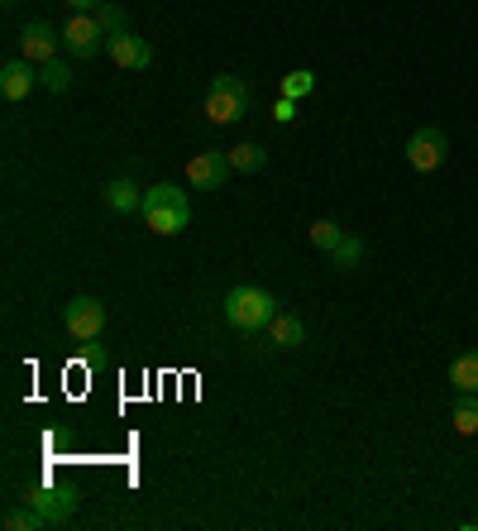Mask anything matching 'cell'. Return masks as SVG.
Masks as SVG:
<instances>
[{"label": "cell", "instance_id": "1", "mask_svg": "<svg viewBox=\"0 0 478 531\" xmlns=\"http://www.w3.org/2000/svg\"><path fill=\"white\" fill-rule=\"evenodd\" d=\"M220 316H225V326L239 335H259L268 331V321L278 316V297L268 288H254V283H239V288L225 292V302H220Z\"/></svg>", "mask_w": 478, "mask_h": 531}, {"label": "cell", "instance_id": "2", "mask_svg": "<svg viewBox=\"0 0 478 531\" xmlns=\"http://www.w3.org/2000/svg\"><path fill=\"white\" fill-rule=\"evenodd\" d=\"M249 101H254L249 82L235 77V72H220V77H211V87H206V120L211 125H239L249 115Z\"/></svg>", "mask_w": 478, "mask_h": 531}, {"label": "cell", "instance_id": "3", "mask_svg": "<svg viewBox=\"0 0 478 531\" xmlns=\"http://www.w3.org/2000/svg\"><path fill=\"white\" fill-rule=\"evenodd\" d=\"M63 326H67V335L82 340V345L101 340V335H106V302H96V297H72L63 307Z\"/></svg>", "mask_w": 478, "mask_h": 531}, {"label": "cell", "instance_id": "4", "mask_svg": "<svg viewBox=\"0 0 478 531\" xmlns=\"http://www.w3.org/2000/svg\"><path fill=\"white\" fill-rule=\"evenodd\" d=\"M106 39L110 34L101 29V20H96V15H82V10L63 24V53L67 58H96V53L106 48Z\"/></svg>", "mask_w": 478, "mask_h": 531}, {"label": "cell", "instance_id": "5", "mask_svg": "<svg viewBox=\"0 0 478 531\" xmlns=\"http://www.w3.org/2000/svg\"><path fill=\"white\" fill-rule=\"evenodd\" d=\"M445 154H450V139H445L440 125H421V130H412V139H407L412 173H435V168L445 163Z\"/></svg>", "mask_w": 478, "mask_h": 531}, {"label": "cell", "instance_id": "6", "mask_svg": "<svg viewBox=\"0 0 478 531\" xmlns=\"http://www.w3.org/2000/svg\"><path fill=\"white\" fill-rule=\"evenodd\" d=\"M230 173H235L230 149H201V154H192V163H187V182L201 187V192H220Z\"/></svg>", "mask_w": 478, "mask_h": 531}, {"label": "cell", "instance_id": "7", "mask_svg": "<svg viewBox=\"0 0 478 531\" xmlns=\"http://www.w3.org/2000/svg\"><path fill=\"white\" fill-rule=\"evenodd\" d=\"M20 53L34 67H44L48 58H58V53H63V29H53V24H44V20H29L20 29Z\"/></svg>", "mask_w": 478, "mask_h": 531}, {"label": "cell", "instance_id": "8", "mask_svg": "<svg viewBox=\"0 0 478 531\" xmlns=\"http://www.w3.org/2000/svg\"><path fill=\"white\" fill-rule=\"evenodd\" d=\"M106 53H110V63L125 67V72H144V67L153 63V44H149V39H139L134 29H125V34H110Z\"/></svg>", "mask_w": 478, "mask_h": 531}, {"label": "cell", "instance_id": "9", "mask_svg": "<svg viewBox=\"0 0 478 531\" xmlns=\"http://www.w3.org/2000/svg\"><path fill=\"white\" fill-rule=\"evenodd\" d=\"M24 503H34V508H39L48 522L58 527V522H67V517L77 512V493H72V488H44V484H34V488H24Z\"/></svg>", "mask_w": 478, "mask_h": 531}, {"label": "cell", "instance_id": "10", "mask_svg": "<svg viewBox=\"0 0 478 531\" xmlns=\"http://www.w3.org/2000/svg\"><path fill=\"white\" fill-rule=\"evenodd\" d=\"M34 87H39V67L29 63V58H10V63L0 67V96L5 101H24Z\"/></svg>", "mask_w": 478, "mask_h": 531}, {"label": "cell", "instance_id": "11", "mask_svg": "<svg viewBox=\"0 0 478 531\" xmlns=\"http://www.w3.org/2000/svg\"><path fill=\"white\" fill-rule=\"evenodd\" d=\"M268 350H297L306 340V326H302V316H292V311H278L273 321H268Z\"/></svg>", "mask_w": 478, "mask_h": 531}, {"label": "cell", "instance_id": "12", "mask_svg": "<svg viewBox=\"0 0 478 531\" xmlns=\"http://www.w3.org/2000/svg\"><path fill=\"white\" fill-rule=\"evenodd\" d=\"M144 225H149L153 235H177V230L192 225V206H149Z\"/></svg>", "mask_w": 478, "mask_h": 531}, {"label": "cell", "instance_id": "13", "mask_svg": "<svg viewBox=\"0 0 478 531\" xmlns=\"http://www.w3.org/2000/svg\"><path fill=\"white\" fill-rule=\"evenodd\" d=\"M106 206L115 216H134V211H144V192L130 177H115V182H106Z\"/></svg>", "mask_w": 478, "mask_h": 531}, {"label": "cell", "instance_id": "14", "mask_svg": "<svg viewBox=\"0 0 478 531\" xmlns=\"http://www.w3.org/2000/svg\"><path fill=\"white\" fill-rule=\"evenodd\" d=\"M0 527H5V531H44V527H53V522H48L34 503H24V508H5Z\"/></svg>", "mask_w": 478, "mask_h": 531}, {"label": "cell", "instance_id": "15", "mask_svg": "<svg viewBox=\"0 0 478 531\" xmlns=\"http://www.w3.org/2000/svg\"><path fill=\"white\" fill-rule=\"evenodd\" d=\"M450 426L459 436H478V393H459V402L450 407Z\"/></svg>", "mask_w": 478, "mask_h": 531}, {"label": "cell", "instance_id": "16", "mask_svg": "<svg viewBox=\"0 0 478 531\" xmlns=\"http://www.w3.org/2000/svg\"><path fill=\"white\" fill-rule=\"evenodd\" d=\"M450 383H455V393H478V350L459 354L450 364Z\"/></svg>", "mask_w": 478, "mask_h": 531}, {"label": "cell", "instance_id": "17", "mask_svg": "<svg viewBox=\"0 0 478 531\" xmlns=\"http://www.w3.org/2000/svg\"><path fill=\"white\" fill-rule=\"evenodd\" d=\"M230 163H235V173H259V168H268V149L263 144H235Z\"/></svg>", "mask_w": 478, "mask_h": 531}, {"label": "cell", "instance_id": "18", "mask_svg": "<svg viewBox=\"0 0 478 531\" xmlns=\"http://www.w3.org/2000/svg\"><path fill=\"white\" fill-rule=\"evenodd\" d=\"M149 206H192V201H187V192H182V187H173V182H158V187H149V192H144V211H149Z\"/></svg>", "mask_w": 478, "mask_h": 531}, {"label": "cell", "instance_id": "19", "mask_svg": "<svg viewBox=\"0 0 478 531\" xmlns=\"http://www.w3.org/2000/svg\"><path fill=\"white\" fill-rule=\"evenodd\" d=\"M311 91H316V72L297 67V72H287V77H283V96H287V101H306Z\"/></svg>", "mask_w": 478, "mask_h": 531}, {"label": "cell", "instance_id": "20", "mask_svg": "<svg viewBox=\"0 0 478 531\" xmlns=\"http://www.w3.org/2000/svg\"><path fill=\"white\" fill-rule=\"evenodd\" d=\"M39 87H48V91H67V87H72V72H67L63 58H48V63L39 67Z\"/></svg>", "mask_w": 478, "mask_h": 531}, {"label": "cell", "instance_id": "21", "mask_svg": "<svg viewBox=\"0 0 478 531\" xmlns=\"http://www.w3.org/2000/svg\"><path fill=\"white\" fill-rule=\"evenodd\" d=\"M359 259H364V240H354V235H345L330 249V264L335 268H359Z\"/></svg>", "mask_w": 478, "mask_h": 531}, {"label": "cell", "instance_id": "22", "mask_svg": "<svg viewBox=\"0 0 478 531\" xmlns=\"http://www.w3.org/2000/svg\"><path fill=\"white\" fill-rule=\"evenodd\" d=\"M306 240L316 244V249H326V254H330L335 244L345 240V230H340L335 221H311V230H306Z\"/></svg>", "mask_w": 478, "mask_h": 531}, {"label": "cell", "instance_id": "23", "mask_svg": "<svg viewBox=\"0 0 478 531\" xmlns=\"http://www.w3.org/2000/svg\"><path fill=\"white\" fill-rule=\"evenodd\" d=\"M96 20H101V29H106V34H125V29H130L125 5H101V10H96Z\"/></svg>", "mask_w": 478, "mask_h": 531}, {"label": "cell", "instance_id": "24", "mask_svg": "<svg viewBox=\"0 0 478 531\" xmlns=\"http://www.w3.org/2000/svg\"><path fill=\"white\" fill-rule=\"evenodd\" d=\"M273 120H278V125H287V120H297V101H287V96H278V106H273Z\"/></svg>", "mask_w": 478, "mask_h": 531}, {"label": "cell", "instance_id": "25", "mask_svg": "<svg viewBox=\"0 0 478 531\" xmlns=\"http://www.w3.org/2000/svg\"><path fill=\"white\" fill-rule=\"evenodd\" d=\"M67 5H72V10H82V15H96L106 0H67Z\"/></svg>", "mask_w": 478, "mask_h": 531}, {"label": "cell", "instance_id": "26", "mask_svg": "<svg viewBox=\"0 0 478 531\" xmlns=\"http://www.w3.org/2000/svg\"><path fill=\"white\" fill-rule=\"evenodd\" d=\"M5 5H20V0H5Z\"/></svg>", "mask_w": 478, "mask_h": 531}]
</instances>
